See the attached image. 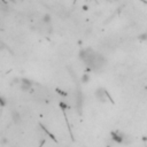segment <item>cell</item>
<instances>
[{"label":"cell","instance_id":"52a82bcc","mask_svg":"<svg viewBox=\"0 0 147 147\" xmlns=\"http://www.w3.org/2000/svg\"><path fill=\"white\" fill-rule=\"evenodd\" d=\"M90 80H91V76H90V74H88V72H84L82 75V77H81V82L83 84H88L90 82Z\"/></svg>","mask_w":147,"mask_h":147},{"label":"cell","instance_id":"7a4b0ae2","mask_svg":"<svg viewBox=\"0 0 147 147\" xmlns=\"http://www.w3.org/2000/svg\"><path fill=\"white\" fill-rule=\"evenodd\" d=\"M94 96H96L97 100H98L99 102H101V104H105V102L110 101V97L108 96L107 90L104 89V88H98V89L96 90V92H94Z\"/></svg>","mask_w":147,"mask_h":147},{"label":"cell","instance_id":"6da1fadb","mask_svg":"<svg viewBox=\"0 0 147 147\" xmlns=\"http://www.w3.org/2000/svg\"><path fill=\"white\" fill-rule=\"evenodd\" d=\"M78 57L86 67H89L90 70H93V71L102 70L107 63V59L102 54H100L99 52H97L90 47L82 48L78 53Z\"/></svg>","mask_w":147,"mask_h":147},{"label":"cell","instance_id":"8992f818","mask_svg":"<svg viewBox=\"0 0 147 147\" xmlns=\"http://www.w3.org/2000/svg\"><path fill=\"white\" fill-rule=\"evenodd\" d=\"M41 22H43V24H45V25H49L51 22H52V16H51L49 14H45V15L43 16V19H41Z\"/></svg>","mask_w":147,"mask_h":147},{"label":"cell","instance_id":"277c9868","mask_svg":"<svg viewBox=\"0 0 147 147\" xmlns=\"http://www.w3.org/2000/svg\"><path fill=\"white\" fill-rule=\"evenodd\" d=\"M125 134H126V133H124V132H122V131H120V130L113 131V132H112V140L115 141V142H117V144L123 145Z\"/></svg>","mask_w":147,"mask_h":147},{"label":"cell","instance_id":"5b68a950","mask_svg":"<svg viewBox=\"0 0 147 147\" xmlns=\"http://www.w3.org/2000/svg\"><path fill=\"white\" fill-rule=\"evenodd\" d=\"M11 118H12L13 123L16 124V125H20V124L22 123V121H23L22 114H21L19 110H16V109H13V110L11 112Z\"/></svg>","mask_w":147,"mask_h":147},{"label":"cell","instance_id":"30bf717a","mask_svg":"<svg viewBox=\"0 0 147 147\" xmlns=\"http://www.w3.org/2000/svg\"><path fill=\"white\" fill-rule=\"evenodd\" d=\"M60 107H61L63 110H65V109H68V108H69V105H67L64 101H60Z\"/></svg>","mask_w":147,"mask_h":147},{"label":"cell","instance_id":"3957f363","mask_svg":"<svg viewBox=\"0 0 147 147\" xmlns=\"http://www.w3.org/2000/svg\"><path fill=\"white\" fill-rule=\"evenodd\" d=\"M32 86H33V82L29 78H21V82H20V89L23 91V92H30L32 90Z\"/></svg>","mask_w":147,"mask_h":147},{"label":"cell","instance_id":"9c48e42d","mask_svg":"<svg viewBox=\"0 0 147 147\" xmlns=\"http://www.w3.org/2000/svg\"><path fill=\"white\" fill-rule=\"evenodd\" d=\"M20 82H21L20 77H14L12 80V85H20Z\"/></svg>","mask_w":147,"mask_h":147},{"label":"cell","instance_id":"ba28073f","mask_svg":"<svg viewBox=\"0 0 147 147\" xmlns=\"http://www.w3.org/2000/svg\"><path fill=\"white\" fill-rule=\"evenodd\" d=\"M7 106V98L4 96H0V108H4Z\"/></svg>","mask_w":147,"mask_h":147}]
</instances>
